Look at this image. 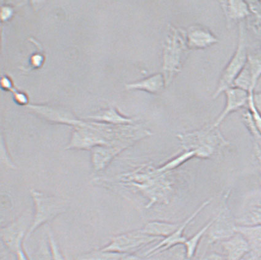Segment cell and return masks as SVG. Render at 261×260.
I'll return each instance as SVG.
<instances>
[{
  "instance_id": "6da1fadb",
  "label": "cell",
  "mask_w": 261,
  "mask_h": 260,
  "mask_svg": "<svg viewBox=\"0 0 261 260\" xmlns=\"http://www.w3.org/2000/svg\"><path fill=\"white\" fill-rule=\"evenodd\" d=\"M125 140L127 139H121V137L115 136V131L110 128L81 122L74 127L65 150H91L98 146L119 144Z\"/></svg>"
},
{
  "instance_id": "7a4b0ae2",
  "label": "cell",
  "mask_w": 261,
  "mask_h": 260,
  "mask_svg": "<svg viewBox=\"0 0 261 260\" xmlns=\"http://www.w3.org/2000/svg\"><path fill=\"white\" fill-rule=\"evenodd\" d=\"M189 49L186 31L170 26L164 44L163 52V75L166 85H169L175 74L181 70Z\"/></svg>"
},
{
  "instance_id": "3957f363",
  "label": "cell",
  "mask_w": 261,
  "mask_h": 260,
  "mask_svg": "<svg viewBox=\"0 0 261 260\" xmlns=\"http://www.w3.org/2000/svg\"><path fill=\"white\" fill-rule=\"evenodd\" d=\"M31 193L34 211L32 225L25 240L31 238L40 227L64 214L68 208V202L61 197L48 195L36 189H32Z\"/></svg>"
},
{
  "instance_id": "277c9868",
  "label": "cell",
  "mask_w": 261,
  "mask_h": 260,
  "mask_svg": "<svg viewBox=\"0 0 261 260\" xmlns=\"http://www.w3.org/2000/svg\"><path fill=\"white\" fill-rule=\"evenodd\" d=\"M248 55L247 33L244 23L241 21L239 23L238 47L221 74L217 90L213 95L214 99L220 96L221 93L233 86L237 77L241 72L247 62Z\"/></svg>"
},
{
  "instance_id": "5b68a950",
  "label": "cell",
  "mask_w": 261,
  "mask_h": 260,
  "mask_svg": "<svg viewBox=\"0 0 261 260\" xmlns=\"http://www.w3.org/2000/svg\"><path fill=\"white\" fill-rule=\"evenodd\" d=\"M32 220L33 212L26 211L17 219L2 227L0 235L2 243L14 255L23 246Z\"/></svg>"
},
{
  "instance_id": "8992f818",
  "label": "cell",
  "mask_w": 261,
  "mask_h": 260,
  "mask_svg": "<svg viewBox=\"0 0 261 260\" xmlns=\"http://www.w3.org/2000/svg\"><path fill=\"white\" fill-rule=\"evenodd\" d=\"M162 240L146 235L140 229L113 236L110 243L101 249L123 254L134 253L143 247Z\"/></svg>"
},
{
  "instance_id": "52a82bcc",
  "label": "cell",
  "mask_w": 261,
  "mask_h": 260,
  "mask_svg": "<svg viewBox=\"0 0 261 260\" xmlns=\"http://www.w3.org/2000/svg\"><path fill=\"white\" fill-rule=\"evenodd\" d=\"M211 201L212 199L204 201L190 217L187 218L184 222L179 224L178 228H177L172 235L159 241L154 246H153L151 249L147 250V252L145 253L146 258H150V257L157 255V254L166 252V251L172 249V248L175 246H178L179 245H182V246H184L188 239L184 236V232L186 228L193 222L195 218L199 215L200 212L202 211L204 208H205Z\"/></svg>"
},
{
  "instance_id": "ba28073f",
  "label": "cell",
  "mask_w": 261,
  "mask_h": 260,
  "mask_svg": "<svg viewBox=\"0 0 261 260\" xmlns=\"http://www.w3.org/2000/svg\"><path fill=\"white\" fill-rule=\"evenodd\" d=\"M220 212L208 230V243L214 244L232 237L237 233V223L226 204V197Z\"/></svg>"
},
{
  "instance_id": "9c48e42d",
  "label": "cell",
  "mask_w": 261,
  "mask_h": 260,
  "mask_svg": "<svg viewBox=\"0 0 261 260\" xmlns=\"http://www.w3.org/2000/svg\"><path fill=\"white\" fill-rule=\"evenodd\" d=\"M237 225H261V189L251 191L246 195L241 214L236 219Z\"/></svg>"
},
{
  "instance_id": "30bf717a",
  "label": "cell",
  "mask_w": 261,
  "mask_h": 260,
  "mask_svg": "<svg viewBox=\"0 0 261 260\" xmlns=\"http://www.w3.org/2000/svg\"><path fill=\"white\" fill-rule=\"evenodd\" d=\"M224 93L226 96V106L223 112L212 125L215 128H218L230 113L237 111L245 106H248L250 92L233 86L227 89Z\"/></svg>"
},
{
  "instance_id": "8fae6325",
  "label": "cell",
  "mask_w": 261,
  "mask_h": 260,
  "mask_svg": "<svg viewBox=\"0 0 261 260\" xmlns=\"http://www.w3.org/2000/svg\"><path fill=\"white\" fill-rule=\"evenodd\" d=\"M190 49H204L217 44L218 38L208 28L202 25H192L186 31Z\"/></svg>"
},
{
  "instance_id": "7c38bea8",
  "label": "cell",
  "mask_w": 261,
  "mask_h": 260,
  "mask_svg": "<svg viewBox=\"0 0 261 260\" xmlns=\"http://www.w3.org/2000/svg\"><path fill=\"white\" fill-rule=\"evenodd\" d=\"M128 144L122 143L107 146H98L91 149V162L95 171L106 168L113 158L127 147Z\"/></svg>"
},
{
  "instance_id": "4fadbf2b",
  "label": "cell",
  "mask_w": 261,
  "mask_h": 260,
  "mask_svg": "<svg viewBox=\"0 0 261 260\" xmlns=\"http://www.w3.org/2000/svg\"><path fill=\"white\" fill-rule=\"evenodd\" d=\"M226 260H242L250 254L248 242L241 233L237 232L232 237L221 242Z\"/></svg>"
},
{
  "instance_id": "5bb4252c",
  "label": "cell",
  "mask_w": 261,
  "mask_h": 260,
  "mask_svg": "<svg viewBox=\"0 0 261 260\" xmlns=\"http://www.w3.org/2000/svg\"><path fill=\"white\" fill-rule=\"evenodd\" d=\"M28 107L46 120L55 122L56 123L71 125L74 127L81 123V121L77 120L71 113L65 111V110L41 105H29Z\"/></svg>"
},
{
  "instance_id": "9a60e30c",
  "label": "cell",
  "mask_w": 261,
  "mask_h": 260,
  "mask_svg": "<svg viewBox=\"0 0 261 260\" xmlns=\"http://www.w3.org/2000/svg\"><path fill=\"white\" fill-rule=\"evenodd\" d=\"M236 232L244 236L250 247V255L254 260L261 256V225L237 226Z\"/></svg>"
},
{
  "instance_id": "2e32d148",
  "label": "cell",
  "mask_w": 261,
  "mask_h": 260,
  "mask_svg": "<svg viewBox=\"0 0 261 260\" xmlns=\"http://www.w3.org/2000/svg\"><path fill=\"white\" fill-rule=\"evenodd\" d=\"M220 4L228 23L232 21H241L250 16V6L244 1H223Z\"/></svg>"
},
{
  "instance_id": "e0dca14e",
  "label": "cell",
  "mask_w": 261,
  "mask_h": 260,
  "mask_svg": "<svg viewBox=\"0 0 261 260\" xmlns=\"http://www.w3.org/2000/svg\"><path fill=\"white\" fill-rule=\"evenodd\" d=\"M166 85V80L163 74L158 73L139 82L129 83L126 88L128 90H139L155 94L163 91Z\"/></svg>"
},
{
  "instance_id": "ac0fdd59",
  "label": "cell",
  "mask_w": 261,
  "mask_h": 260,
  "mask_svg": "<svg viewBox=\"0 0 261 260\" xmlns=\"http://www.w3.org/2000/svg\"><path fill=\"white\" fill-rule=\"evenodd\" d=\"M179 224L163 221H152L147 223L141 230L149 236L164 239L172 235L178 228Z\"/></svg>"
},
{
  "instance_id": "d6986e66",
  "label": "cell",
  "mask_w": 261,
  "mask_h": 260,
  "mask_svg": "<svg viewBox=\"0 0 261 260\" xmlns=\"http://www.w3.org/2000/svg\"><path fill=\"white\" fill-rule=\"evenodd\" d=\"M89 118L96 122L113 125H128L134 122L133 119L123 116L113 107L101 110Z\"/></svg>"
},
{
  "instance_id": "ffe728a7",
  "label": "cell",
  "mask_w": 261,
  "mask_h": 260,
  "mask_svg": "<svg viewBox=\"0 0 261 260\" xmlns=\"http://www.w3.org/2000/svg\"><path fill=\"white\" fill-rule=\"evenodd\" d=\"M214 218L212 219L209 222L207 223L205 226L202 227L199 231H198L196 234L191 236L190 238H188L187 241L185 242L184 246H185V250L186 256L188 258L192 259L193 258L195 254H196L197 247L199 246L200 241L204 235L208 232L210 227L214 222Z\"/></svg>"
},
{
  "instance_id": "44dd1931",
  "label": "cell",
  "mask_w": 261,
  "mask_h": 260,
  "mask_svg": "<svg viewBox=\"0 0 261 260\" xmlns=\"http://www.w3.org/2000/svg\"><path fill=\"white\" fill-rule=\"evenodd\" d=\"M245 67L250 74L255 88L261 77V52L249 53Z\"/></svg>"
},
{
  "instance_id": "7402d4cb",
  "label": "cell",
  "mask_w": 261,
  "mask_h": 260,
  "mask_svg": "<svg viewBox=\"0 0 261 260\" xmlns=\"http://www.w3.org/2000/svg\"><path fill=\"white\" fill-rule=\"evenodd\" d=\"M124 254L102 249L91 251L78 256L75 260H120Z\"/></svg>"
},
{
  "instance_id": "603a6c76",
  "label": "cell",
  "mask_w": 261,
  "mask_h": 260,
  "mask_svg": "<svg viewBox=\"0 0 261 260\" xmlns=\"http://www.w3.org/2000/svg\"><path fill=\"white\" fill-rule=\"evenodd\" d=\"M47 235L50 260H68L67 256H65L61 249H60L55 235H54L49 227L47 229Z\"/></svg>"
},
{
  "instance_id": "cb8c5ba5",
  "label": "cell",
  "mask_w": 261,
  "mask_h": 260,
  "mask_svg": "<svg viewBox=\"0 0 261 260\" xmlns=\"http://www.w3.org/2000/svg\"><path fill=\"white\" fill-rule=\"evenodd\" d=\"M202 260H226V258L223 254L213 252L207 254Z\"/></svg>"
},
{
  "instance_id": "d4e9b609",
  "label": "cell",
  "mask_w": 261,
  "mask_h": 260,
  "mask_svg": "<svg viewBox=\"0 0 261 260\" xmlns=\"http://www.w3.org/2000/svg\"><path fill=\"white\" fill-rule=\"evenodd\" d=\"M15 100L20 105H25L28 103V98L25 95L20 94V93H16L14 95Z\"/></svg>"
},
{
  "instance_id": "484cf974",
  "label": "cell",
  "mask_w": 261,
  "mask_h": 260,
  "mask_svg": "<svg viewBox=\"0 0 261 260\" xmlns=\"http://www.w3.org/2000/svg\"><path fill=\"white\" fill-rule=\"evenodd\" d=\"M254 149L255 154L257 159L258 163H259V169L261 175V147L259 142L254 140Z\"/></svg>"
},
{
  "instance_id": "4316f807",
  "label": "cell",
  "mask_w": 261,
  "mask_h": 260,
  "mask_svg": "<svg viewBox=\"0 0 261 260\" xmlns=\"http://www.w3.org/2000/svg\"><path fill=\"white\" fill-rule=\"evenodd\" d=\"M16 260H31L23 246L16 253Z\"/></svg>"
},
{
  "instance_id": "83f0119b",
  "label": "cell",
  "mask_w": 261,
  "mask_h": 260,
  "mask_svg": "<svg viewBox=\"0 0 261 260\" xmlns=\"http://www.w3.org/2000/svg\"><path fill=\"white\" fill-rule=\"evenodd\" d=\"M120 260H146V259L135 253H128L124 254Z\"/></svg>"
},
{
  "instance_id": "f1b7e54d",
  "label": "cell",
  "mask_w": 261,
  "mask_h": 260,
  "mask_svg": "<svg viewBox=\"0 0 261 260\" xmlns=\"http://www.w3.org/2000/svg\"><path fill=\"white\" fill-rule=\"evenodd\" d=\"M174 260H192V259L188 258L187 256H186L185 253L184 254H179L178 255H177L175 257V258Z\"/></svg>"
},
{
  "instance_id": "f546056e",
  "label": "cell",
  "mask_w": 261,
  "mask_h": 260,
  "mask_svg": "<svg viewBox=\"0 0 261 260\" xmlns=\"http://www.w3.org/2000/svg\"><path fill=\"white\" fill-rule=\"evenodd\" d=\"M247 260H254L253 258H252L251 256L249 257V258Z\"/></svg>"
},
{
  "instance_id": "4dcf8cb0",
  "label": "cell",
  "mask_w": 261,
  "mask_h": 260,
  "mask_svg": "<svg viewBox=\"0 0 261 260\" xmlns=\"http://www.w3.org/2000/svg\"><path fill=\"white\" fill-rule=\"evenodd\" d=\"M257 260H261V256H260V257H259V258Z\"/></svg>"
},
{
  "instance_id": "1f68e13d",
  "label": "cell",
  "mask_w": 261,
  "mask_h": 260,
  "mask_svg": "<svg viewBox=\"0 0 261 260\" xmlns=\"http://www.w3.org/2000/svg\"><path fill=\"white\" fill-rule=\"evenodd\" d=\"M67 259H68V260H70V259H68V257H67Z\"/></svg>"
}]
</instances>
